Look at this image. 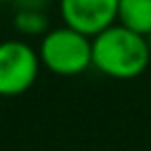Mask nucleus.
Returning a JSON list of instances; mask_svg holds the SVG:
<instances>
[{"label": "nucleus", "instance_id": "20e7f679", "mask_svg": "<svg viewBox=\"0 0 151 151\" xmlns=\"http://www.w3.org/2000/svg\"><path fill=\"white\" fill-rule=\"evenodd\" d=\"M62 24L96 38L118 22V0H58Z\"/></svg>", "mask_w": 151, "mask_h": 151}, {"label": "nucleus", "instance_id": "423d86ee", "mask_svg": "<svg viewBox=\"0 0 151 151\" xmlns=\"http://www.w3.org/2000/svg\"><path fill=\"white\" fill-rule=\"evenodd\" d=\"M14 29L20 38H42L51 24L45 9H16Z\"/></svg>", "mask_w": 151, "mask_h": 151}, {"label": "nucleus", "instance_id": "39448f33", "mask_svg": "<svg viewBox=\"0 0 151 151\" xmlns=\"http://www.w3.org/2000/svg\"><path fill=\"white\" fill-rule=\"evenodd\" d=\"M118 24L147 38L151 31V0H118Z\"/></svg>", "mask_w": 151, "mask_h": 151}, {"label": "nucleus", "instance_id": "1a4fd4ad", "mask_svg": "<svg viewBox=\"0 0 151 151\" xmlns=\"http://www.w3.org/2000/svg\"><path fill=\"white\" fill-rule=\"evenodd\" d=\"M147 45H149V51H151V31H149V36H147Z\"/></svg>", "mask_w": 151, "mask_h": 151}, {"label": "nucleus", "instance_id": "0eeeda50", "mask_svg": "<svg viewBox=\"0 0 151 151\" xmlns=\"http://www.w3.org/2000/svg\"><path fill=\"white\" fill-rule=\"evenodd\" d=\"M18 9H45L47 0H18Z\"/></svg>", "mask_w": 151, "mask_h": 151}, {"label": "nucleus", "instance_id": "f03ea898", "mask_svg": "<svg viewBox=\"0 0 151 151\" xmlns=\"http://www.w3.org/2000/svg\"><path fill=\"white\" fill-rule=\"evenodd\" d=\"M36 49L42 69L60 78H76L93 69L91 38L67 24L51 27L40 38Z\"/></svg>", "mask_w": 151, "mask_h": 151}, {"label": "nucleus", "instance_id": "f257e3e1", "mask_svg": "<svg viewBox=\"0 0 151 151\" xmlns=\"http://www.w3.org/2000/svg\"><path fill=\"white\" fill-rule=\"evenodd\" d=\"M91 58L98 73L111 80H133L147 71L151 51L145 36L116 22L91 38Z\"/></svg>", "mask_w": 151, "mask_h": 151}, {"label": "nucleus", "instance_id": "6e6552de", "mask_svg": "<svg viewBox=\"0 0 151 151\" xmlns=\"http://www.w3.org/2000/svg\"><path fill=\"white\" fill-rule=\"evenodd\" d=\"M18 0H0V5H16Z\"/></svg>", "mask_w": 151, "mask_h": 151}, {"label": "nucleus", "instance_id": "7ed1b4c3", "mask_svg": "<svg viewBox=\"0 0 151 151\" xmlns=\"http://www.w3.org/2000/svg\"><path fill=\"white\" fill-rule=\"evenodd\" d=\"M38 49L24 38L0 40V98H18L36 85L40 76Z\"/></svg>", "mask_w": 151, "mask_h": 151}]
</instances>
